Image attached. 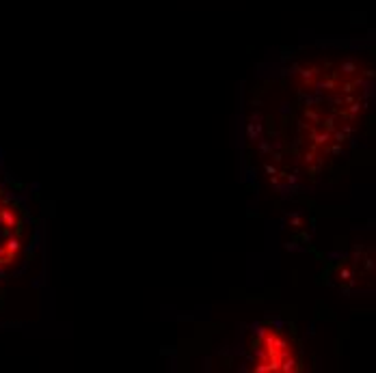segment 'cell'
Here are the masks:
<instances>
[{
  "label": "cell",
  "instance_id": "1",
  "mask_svg": "<svg viewBox=\"0 0 376 373\" xmlns=\"http://www.w3.org/2000/svg\"><path fill=\"white\" fill-rule=\"evenodd\" d=\"M39 240V220L31 192L0 164V287L31 264Z\"/></svg>",
  "mask_w": 376,
  "mask_h": 373
}]
</instances>
